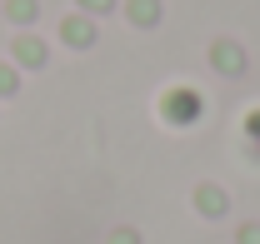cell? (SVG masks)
Listing matches in <instances>:
<instances>
[{
    "label": "cell",
    "instance_id": "6da1fadb",
    "mask_svg": "<svg viewBox=\"0 0 260 244\" xmlns=\"http://www.w3.org/2000/svg\"><path fill=\"white\" fill-rule=\"evenodd\" d=\"M0 90H15V75H5V70H0Z\"/></svg>",
    "mask_w": 260,
    "mask_h": 244
}]
</instances>
